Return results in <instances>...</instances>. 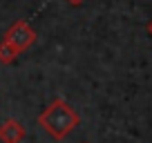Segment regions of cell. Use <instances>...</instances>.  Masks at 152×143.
<instances>
[{
	"mask_svg": "<svg viewBox=\"0 0 152 143\" xmlns=\"http://www.w3.org/2000/svg\"><path fill=\"white\" fill-rule=\"evenodd\" d=\"M78 123H81V119H78L76 110L63 98H54L38 114V125L56 141H63L67 134H72L78 128Z\"/></svg>",
	"mask_w": 152,
	"mask_h": 143,
	"instance_id": "obj_1",
	"label": "cell"
},
{
	"mask_svg": "<svg viewBox=\"0 0 152 143\" xmlns=\"http://www.w3.org/2000/svg\"><path fill=\"white\" fill-rule=\"evenodd\" d=\"M2 40H7L18 54H23L25 49H29L34 43H36V31H34V27L27 23V20H16V23L7 29V34L2 36Z\"/></svg>",
	"mask_w": 152,
	"mask_h": 143,
	"instance_id": "obj_2",
	"label": "cell"
},
{
	"mask_svg": "<svg viewBox=\"0 0 152 143\" xmlns=\"http://www.w3.org/2000/svg\"><path fill=\"white\" fill-rule=\"evenodd\" d=\"M25 139V125L16 119H7L0 125V141L2 143H20Z\"/></svg>",
	"mask_w": 152,
	"mask_h": 143,
	"instance_id": "obj_3",
	"label": "cell"
},
{
	"mask_svg": "<svg viewBox=\"0 0 152 143\" xmlns=\"http://www.w3.org/2000/svg\"><path fill=\"white\" fill-rule=\"evenodd\" d=\"M16 56H18V52H16L7 40H0V63H2V65H9V63L16 61Z\"/></svg>",
	"mask_w": 152,
	"mask_h": 143,
	"instance_id": "obj_4",
	"label": "cell"
},
{
	"mask_svg": "<svg viewBox=\"0 0 152 143\" xmlns=\"http://www.w3.org/2000/svg\"><path fill=\"white\" fill-rule=\"evenodd\" d=\"M67 2H69V5H74V7H78V5H83L85 0H67Z\"/></svg>",
	"mask_w": 152,
	"mask_h": 143,
	"instance_id": "obj_5",
	"label": "cell"
},
{
	"mask_svg": "<svg viewBox=\"0 0 152 143\" xmlns=\"http://www.w3.org/2000/svg\"><path fill=\"white\" fill-rule=\"evenodd\" d=\"M148 31H150V36H152V20L148 23Z\"/></svg>",
	"mask_w": 152,
	"mask_h": 143,
	"instance_id": "obj_6",
	"label": "cell"
}]
</instances>
